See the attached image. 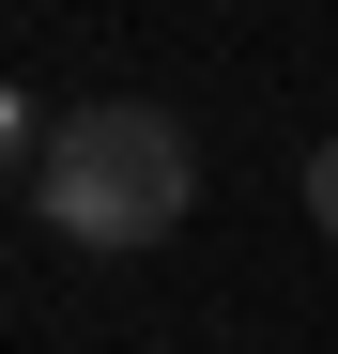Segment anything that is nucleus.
I'll return each instance as SVG.
<instances>
[{"label":"nucleus","instance_id":"2","mask_svg":"<svg viewBox=\"0 0 338 354\" xmlns=\"http://www.w3.org/2000/svg\"><path fill=\"white\" fill-rule=\"evenodd\" d=\"M16 169H46V124H31V93L0 77V185H16Z\"/></svg>","mask_w":338,"mask_h":354},{"label":"nucleus","instance_id":"1","mask_svg":"<svg viewBox=\"0 0 338 354\" xmlns=\"http://www.w3.org/2000/svg\"><path fill=\"white\" fill-rule=\"evenodd\" d=\"M200 201V154L169 108H62L46 124V169H31V216L62 247H169Z\"/></svg>","mask_w":338,"mask_h":354},{"label":"nucleus","instance_id":"3","mask_svg":"<svg viewBox=\"0 0 338 354\" xmlns=\"http://www.w3.org/2000/svg\"><path fill=\"white\" fill-rule=\"evenodd\" d=\"M308 216H323V231H338V139H323V154H308Z\"/></svg>","mask_w":338,"mask_h":354}]
</instances>
